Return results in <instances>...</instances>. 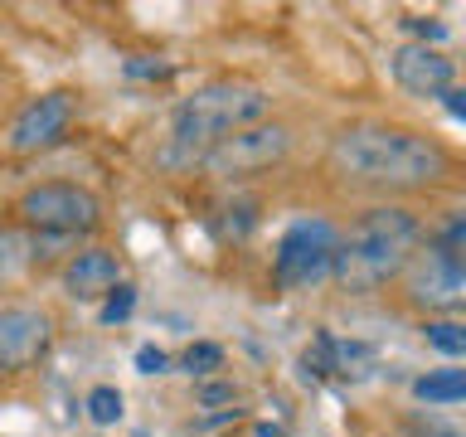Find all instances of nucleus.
<instances>
[{"mask_svg":"<svg viewBox=\"0 0 466 437\" xmlns=\"http://www.w3.org/2000/svg\"><path fill=\"white\" fill-rule=\"evenodd\" d=\"M335 185L360 195H418L457 175V156L437 137L393 122H345L326 146Z\"/></svg>","mask_w":466,"mask_h":437,"instance_id":"nucleus-1","label":"nucleus"},{"mask_svg":"<svg viewBox=\"0 0 466 437\" xmlns=\"http://www.w3.org/2000/svg\"><path fill=\"white\" fill-rule=\"evenodd\" d=\"M272 117V93L248 78H214L195 87L170 117V137L160 146V166L170 170H199V160L224 137L243 127H258Z\"/></svg>","mask_w":466,"mask_h":437,"instance_id":"nucleus-2","label":"nucleus"},{"mask_svg":"<svg viewBox=\"0 0 466 437\" xmlns=\"http://www.w3.org/2000/svg\"><path fill=\"white\" fill-rule=\"evenodd\" d=\"M418 248H422V218L408 214L403 204H374L340 233L330 282L345 297H374V291L399 282Z\"/></svg>","mask_w":466,"mask_h":437,"instance_id":"nucleus-3","label":"nucleus"},{"mask_svg":"<svg viewBox=\"0 0 466 437\" xmlns=\"http://www.w3.org/2000/svg\"><path fill=\"white\" fill-rule=\"evenodd\" d=\"M15 229L29 239V262H44L54 253H78L83 239H93L102 224V199L87 185L73 180H39L15 195L10 204Z\"/></svg>","mask_w":466,"mask_h":437,"instance_id":"nucleus-4","label":"nucleus"},{"mask_svg":"<svg viewBox=\"0 0 466 437\" xmlns=\"http://www.w3.org/2000/svg\"><path fill=\"white\" fill-rule=\"evenodd\" d=\"M399 291H403V301L413 306V311H422L428 320H442V316L457 320L466 311V262H457L437 243L422 239V248L399 277Z\"/></svg>","mask_w":466,"mask_h":437,"instance_id":"nucleus-5","label":"nucleus"},{"mask_svg":"<svg viewBox=\"0 0 466 437\" xmlns=\"http://www.w3.org/2000/svg\"><path fill=\"white\" fill-rule=\"evenodd\" d=\"M335 248H340V229L330 218H297V224H287L272 253V282L282 291L326 282L335 268Z\"/></svg>","mask_w":466,"mask_h":437,"instance_id":"nucleus-6","label":"nucleus"},{"mask_svg":"<svg viewBox=\"0 0 466 437\" xmlns=\"http://www.w3.org/2000/svg\"><path fill=\"white\" fill-rule=\"evenodd\" d=\"M287 151H291V127L258 122V127H243V131H233V137H224L199 160V170H209L214 180H248V175L282 166Z\"/></svg>","mask_w":466,"mask_h":437,"instance_id":"nucleus-7","label":"nucleus"},{"mask_svg":"<svg viewBox=\"0 0 466 437\" xmlns=\"http://www.w3.org/2000/svg\"><path fill=\"white\" fill-rule=\"evenodd\" d=\"M73 117H78V93L73 87H49V93L29 97L20 112H15V122L5 131V151L10 156H39L58 146L68 137Z\"/></svg>","mask_w":466,"mask_h":437,"instance_id":"nucleus-8","label":"nucleus"},{"mask_svg":"<svg viewBox=\"0 0 466 437\" xmlns=\"http://www.w3.org/2000/svg\"><path fill=\"white\" fill-rule=\"evenodd\" d=\"M54 316L29 301H0V370H29L54 350Z\"/></svg>","mask_w":466,"mask_h":437,"instance_id":"nucleus-9","label":"nucleus"},{"mask_svg":"<svg viewBox=\"0 0 466 437\" xmlns=\"http://www.w3.org/2000/svg\"><path fill=\"white\" fill-rule=\"evenodd\" d=\"M393 78L413 97H442L447 87H457V64L432 44H399L393 49Z\"/></svg>","mask_w":466,"mask_h":437,"instance_id":"nucleus-10","label":"nucleus"},{"mask_svg":"<svg viewBox=\"0 0 466 437\" xmlns=\"http://www.w3.org/2000/svg\"><path fill=\"white\" fill-rule=\"evenodd\" d=\"M64 291L73 301H107L116 287H122V258L112 253V248H78L73 258H64Z\"/></svg>","mask_w":466,"mask_h":437,"instance_id":"nucleus-11","label":"nucleus"},{"mask_svg":"<svg viewBox=\"0 0 466 437\" xmlns=\"http://www.w3.org/2000/svg\"><path fill=\"white\" fill-rule=\"evenodd\" d=\"M413 399L428 403V408H442V403H461L466 399V370H428L413 379Z\"/></svg>","mask_w":466,"mask_h":437,"instance_id":"nucleus-12","label":"nucleus"},{"mask_svg":"<svg viewBox=\"0 0 466 437\" xmlns=\"http://www.w3.org/2000/svg\"><path fill=\"white\" fill-rule=\"evenodd\" d=\"M330 374L340 379H370L374 374V350L360 340H335L330 335Z\"/></svg>","mask_w":466,"mask_h":437,"instance_id":"nucleus-13","label":"nucleus"},{"mask_svg":"<svg viewBox=\"0 0 466 437\" xmlns=\"http://www.w3.org/2000/svg\"><path fill=\"white\" fill-rule=\"evenodd\" d=\"M29 268V239L15 224L0 229V297L15 287V277H20Z\"/></svg>","mask_w":466,"mask_h":437,"instance_id":"nucleus-14","label":"nucleus"},{"mask_svg":"<svg viewBox=\"0 0 466 437\" xmlns=\"http://www.w3.org/2000/svg\"><path fill=\"white\" fill-rule=\"evenodd\" d=\"M422 340L447 360H466V320H451V316L428 320V326H422Z\"/></svg>","mask_w":466,"mask_h":437,"instance_id":"nucleus-15","label":"nucleus"},{"mask_svg":"<svg viewBox=\"0 0 466 437\" xmlns=\"http://www.w3.org/2000/svg\"><path fill=\"white\" fill-rule=\"evenodd\" d=\"M224 360H228V355H224V345H214V340H195V345H189L185 355H180V370L199 384V379L224 374Z\"/></svg>","mask_w":466,"mask_h":437,"instance_id":"nucleus-16","label":"nucleus"},{"mask_svg":"<svg viewBox=\"0 0 466 437\" xmlns=\"http://www.w3.org/2000/svg\"><path fill=\"white\" fill-rule=\"evenodd\" d=\"M428 243H437L442 253H451L457 262H466V204H457V209H451L442 224L428 233Z\"/></svg>","mask_w":466,"mask_h":437,"instance_id":"nucleus-17","label":"nucleus"},{"mask_svg":"<svg viewBox=\"0 0 466 437\" xmlns=\"http://www.w3.org/2000/svg\"><path fill=\"white\" fill-rule=\"evenodd\" d=\"M87 418H93L97 428H112V422H122V389H112V384L87 389Z\"/></svg>","mask_w":466,"mask_h":437,"instance_id":"nucleus-18","label":"nucleus"},{"mask_svg":"<svg viewBox=\"0 0 466 437\" xmlns=\"http://www.w3.org/2000/svg\"><path fill=\"white\" fill-rule=\"evenodd\" d=\"M238 399H243V389L233 384V379H224V374L199 379L195 384V408H233Z\"/></svg>","mask_w":466,"mask_h":437,"instance_id":"nucleus-19","label":"nucleus"},{"mask_svg":"<svg viewBox=\"0 0 466 437\" xmlns=\"http://www.w3.org/2000/svg\"><path fill=\"white\" fill-rule=\"evenodd\" d=\"M131 306H137V287L122 282L107 301H102V320H107V326H116V320H127V316H131Z\"/></svg>","mask_w":466,"mask_h":437,"instance_id":"nucleus-20","label":"nucleus"},{"mask_svg":"<svg viewBox=\"0 0 466 437\" xmlns=\"http://www.w3.org/2000/svg\"><path fill=\"white\" fill-rule=\"evenodd\" d=\"M403 29H413L418 44H437V39H447V25H442V20H422V15H408Z\"/></svg>","mask_w":466,"mask_h":437,"instance_id":"nucleus-21","label":"nucleus"},{"mask_svg":"<svg viewBox=\"0 0 466 437\" xmlns=\"http://www.w3.org/2000/svg\"><path fill=\"white\" fill-rule=\"evenodd\" d=\"M166 364H170L166 350H156V345H141V350H137V370H141V374H166Z\"/></svg>","mask_w":466,"mask_h":437,"instance_id":"nucleus-22","label":"nucleus"},{"mask_svg":"<svg viewBox=\"0 0 466 437\" xmlns=\"http://www.w3.org/2000/svg\"><path fill=\"white\" fill-rule=\"evenodd\" d=\"M442 107L457 117V122H466V87H447V93H442Z\"/></svg>","mask_w":466,"mask_h":437,"instance_id":"nucleus-23","label":"nucleus"},{"mask_svg":"<svg viewBox=\"0 0 466 437\" xmlns=\"http://www.w3.org/2000/svg\"><path fill=\"white\" fill-rule=\"evenodd\" d=\"M127 73H146V78H166V64H141V58H131V64H127Z\"/></svg>","mask_w":466,"mask_h":437,"instance_id":"nucleus-24","label":"nucleus"},{"mask_svg":"<svg viewBox=\"0 0 466 437\" xmlns=\"http://www.w3.org/2000/svg\"><path fill=\"white\" fill-rule=\"evenodd\" d=\"M418 437H461V432H451V428H437V422H428V428H418Z\"/></svg>","mask_w":466,"mask_h":437,"instance_id":"nucleus-25","label":"nucleus"},{"mask_svg":"<svg viewBox=\"0 0 466 437\" xmlns=\"http://www.w3.org/2000/svg\"><path fill=\"white\" fill-rule=\"evenodd\" d=\"M258 437H282V432H272V428H258Z\"/></svg>","mask_w":466,"mask_h":437,"instance_id":"nucleus-26","label":"nucleus"},{"mask_svg":"<svg viewBox=\"0 0 466 437\" xmlns=\"http://www.w3.org/2000/svg\"><path fill=\"white\" fill-rule=\"evenodd\" d=\"M0 379H5V370H0Z\"/></svg>","mask_w":466,"mask_h":437,"instance_id":"nucleus-27","label":"nucleus"}]
</instances>
